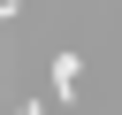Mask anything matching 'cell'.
<instances>
[{
	"label": "cell",
	"mask_w": 122,
	"mask_h": 115,
	"mask_svg": "<svg viewBox=\"0 0 122 115\" xmlns=\"http://www.w3.org/2000/svg\"><path fill=\"white\" fill-rule=\"evenodd\" d=\"M76 69H84V61H76V54H53V92H61V100H69V92H76Z\"/></svg>",
	"instance_id": "1"
}]
</instances>
